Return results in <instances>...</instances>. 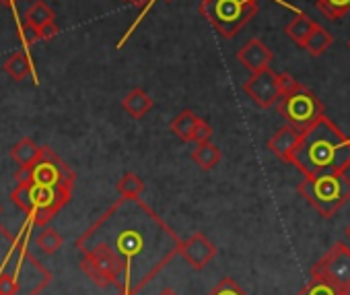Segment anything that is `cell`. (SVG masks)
<instances>
[{
    "label": "cell",
    "mask_w": 350,
    "mask_h": 295,
    "mask_svg": "<svg viewBox=\"0 0 350 295\" xmlns=\"http://www.w3.org/2000/svg\"><path fill=\"white\" fill-rule=\"evenodd\" d=\"M297 295H344V293H340L338 289H334L332 285H327V283H323V281L311 279Z\"/></svg>",
    "instance_id": "obj_25"
},
{
    "label": "cell",
    "mask_w": 350,
    "mask_h": 295,
    "mask_svg": "<svg viewBox=\"0 0 350 295\" xmlns=\"http://www.w3.org/2000/svg\"><path fill=\"white\" fill-rule=\"evenodd\" d=\"M44 146H38L31 138H21L17 144H13L11 149V157L19 164V166H36L42 157Z\"/></svg>",
    "instance_id": "obj_15"
},
{
    "label": "cell",
    "mask_w": 350,
    "mask_h": 295,
    "mask_svg": "<svg viewBox=\"0 0 350 295\" xmlns=\"http://www.w3.org/2000/svg\"><path fill=\"white\" fill-rule=\"evenodd\" d=\"M301 130H297L295 126H291V124H284L282 128H278L272 136H270V140H268V149H270V153L272 155H276L280 162H291V155H293V151L297 149V144H299V140H301Z\"/></svg>",
    "instance_id": "obj_12"
},
{
    "label": "cell",
    "mask_w": 350,
    "mask_h": 295,
    "mask_svg": "<svg viewBox=\"0 0 350 295\" xmlns=\"http://www.w3.org/2000/svg\"><path fill=\"white\" fill-rule=\"evenodd\" d=\"M272 58H274L272 50H270L260 38L250 40V42L243 44V48L237 52V60H239L241 66H243L247 73H252V75H256V73H260V70H266V68L270 66Z\"/></svg>",
    "instance_id": "obj_11"
},
{
    "label": "cell",
    "mask_w": 350,
    "mask_h": 295,
    "mask_svg": "<svg viewBox=\"0 0 350 295\" xmlns=\"http://www.w3.org/2000/svg\"><path fill=\"white\" fill-rule=\"evenodd\" d=\"M0 3H3L5 7H9V9H11V7L15 5V0H0Z\"/></svg>",
    "instance_id": "obj_32"
},
{
    "label": "cell",
    "mask_w": 350,
    "mask_h": 295,
    "mask_svg": "<svg viewBox=\"0 0 350 295\" xmlns=\"http://www.w3.org/2000/svg\"><path fill=\"white\" fill-rule=\"evenodd\" d=\"M213 138V128L206 120H200L198 128H196V134H194V142L200 144V142H208Z\"/></svg>",
    "instance_id": "obj_28"
},
{
    "label": "cell",
    "mask_w": 350,
    "mask_h": 295,
    "mask_svg": "<svg viewBox=\"0 0 350 295\" xmlns=\"http://www.w3.org/2000/svg\"><path fill=\"white\" fill-rule=\"evenodd\" d=\"M344 233H346V238H348V240H350V223H348V225H346V229H344Z\"/></svg>",
    "instance_id": "obj_33"
},
{
    "label": "cell",
    "mask_w": 350,
    "mask_h": 295,
    "mask_svg": "<svg viewBox=\"0 0 350 295\" xmlns=\"http://www.w3.org/2000/svg\"><path fill=\"white\" fill-rule=\"evenodd\" d=\"M11 201L21 211L31 215L36 211V190H33V184H17V188L11 192Z\"/></svg>",
    "instance_id": "obj_23"
},
{
    "label": "cell",
    "mask_w": 350,
    "mask_h": 295,
    "mask_svg": "<svg viewBox=\"0 0 350 295\" xmlns=\"http://www.w3.org/2000/svg\"><path fill=\"white\" fill-rule=\"evenodd\" d=\"M315 5L327 21H340L350 13V0H315Z\"/></svg>",
    "instance_id": "obj_21"
},
{
    "label": "cell",
    "mask_w": 350,
    "mask_h": 295,
    "mask_svg": "<svg viewBox=\"0 0 350 295\" xmlns=\"http://www.w3.org/2000/svg\"><path fill=\"white\" fill-rule=\"evenodd\" d=\"M247 3H256V0H247Z\"/></svg>",
    "instance_id": "obj_36"
},
{
    "label": "cell",
    "mask_w": 350,
    "mask_h": 295,
    "mask_svg": "<svg viewBox=\"0 0 350 295\" xmlns=\"http://www.w3.org/2000/svg\"><path fill=\"white\" fill-rule=\"evenodd\" d=\"M0 215H3V205H0Z\"/></svg>",
    "instance_id": "obj_34"
},
{
    "label": "cell",
    "mask_w": 350,
    "mask_h": 295,
    "mask_svg": "<svg viewBox=\"0 0 350 295\" xmlns=\"http://www.w3.org/2000/svg\"><path fill=\"white\" fill-rule=\"evenodd\" d=\"M21 38H23V42L27 44V46H31L33 42H40V34H38V29L33 27V25H29L27 21L23 23V27H21Z\"/></svg>",
    "instance_id": "obj_30"
},
{
    "label": "cell",
    "mask_w": 350,
    "mask_h": 295,
    "mask_svg": "<svg viewBox=\"0 0 350 295\" xmlns=\"http://www.w3.org/2000/svg\"><path fill=\"white\" fill-rule=\"evenodd\" d=\"M309 277L350 295V248L344 242L332 244V248L311 266Z\"/></svg>",
    "instance_id": "obj_6"
},
{
    "label": "cell",
    "mask_w": 350,
    "mask_h": 295,
    "mask_svg": "<svg viewBox=\"0 0 350 295\" xmlns=\"http://www.w3.org/2000/svg\"><path fill=\"white\" fill-rule=\"evenodd\" d=\"M243 91L262 110H268V107L276 105L280 101V97H282L280 83H278V73H274L270 66L266 70H260V73L252 75L243 83Z\"/></svg>",
    "instance_id": "obj_8"
},
{
    "label": "cell",
    "mask_w": 350,
    "mask_h": 295,
    "mask_svg": "<svg viewBox=\"0 0 350 295\" xmlns=\"http://www.w3.org/2000/svg\"><path fill=\"white\" fill-rule=\"evenodd\" d=\"M297 192L323 217L332 219L350 201V178L344 172L307 176Z\"/></svg>",
    "instance_id": "obj_3"
},
{
    "label": "cell",
    "mask_w": 350,
    "mask_h": 295,
    "mask_svg": "<svg viewBox=\"0 0 350 295\" xmlns=\"http://www.w3.org/2000/svg\"><path fill=\"white\" fill-rule=\"evenodd\" d=\"M221 157H223L221 149H219L217 144H213L211 140H208V142L196 144V149L192 151V162H194L200 170H204V172H211L213 168H217L219 162H221Z\"/></svg>",
    "instance_id": "obj_16"
},
{
    "label": "cell",
    "mask_w": 350,
    "mask_h": 295,
    "mask_svg": "<svg viewBox=\"0 0 350 295\" xmlns=\"http://www.w3.org/2000/svg\"><path fill=\"white\" fill-rule=\"evenodd\" d=\"M276 107H278V114L286 120V124L295 126L301 132L325 116V110L319 97L301 83H297L295 89L284 93L280 101L276 103Z\"/></svg>",
    "instance_id": "obj_5"
},
{
    "label": "cell",
    "mask_w": 350,
    "mask_h": 295,
    "mask_svg": "<svg viewBox=\"0 0 350 295\" xmlns=\"http://www.w3.org/2000/svg\"><path fill=\"white\" fill-rule=\"evenodd\" d=\"M33 184L38 186H60V188H72L75 186V174L72 170L50 149L44 146L40 162L33 166Z\"/></svg>",
    "instance_id": "obj_7"
},
{
    "label": "cell",
    "mask_w": 350,
    "mask_h": 295,
    "mask_svg": "<svg viewBox=\"0 0 350 295\" xmlns=\"http://www.w3.org/2000/svg\"><path fill=\"white\" fill-rule=\"evenodd\" d=\"M348 48H350V42H348Z\"/></svg>",
    "instance_id": "obj_38"
},
{
    "label": "cell",
    "mask_w": 350,
    "mask_h": 295,
    "mask_svg": "<svg viewBox=\"0 0 350 295\" xmlns=\"http://www.w3.org/2000/svg\"><path fill=\"white\" fill-rule=\"evenodd\" d=\"M200 120L202 118H198L192 110H184L169 122V130L184 142H194V134H196Z\"/></svg>",
    "instance_id": "obj_13"
},
{
    "label": "cell",
    "mask_w": 350,
    "mask_h": 295,
    "mask_svg": "<svg viewBox=\"0 0 350 295\" xmlns=\"http://www.w3.org/2000/svg\"><path fill=\"white\" fill-rule=\"evenodd\" d=\"M334 38L327 29H323L321 25L315 27V31L307 38V42L303 44V50H307L309 56L317 58V56H323L327 52V48L332 46Z\"/></svg>",
    "instance_id": "obj_18"
},
{
    "label": "cell",
    "mask_w": 350,
    "mask_h": 295,
    "mask_svg": "<svg viewBox=\"0 0 350 295\" xmlns=\"http://www.w3.org/2000/svg\"><path fill=\"white\" fill-rule=\"evenodd\" d=\"M319 23H315L311 17H307V15H297L286 27H284V34L297 44V46H301L303 48V44L307 42V38L315 31V27H317Z\"/></svg>",
    "instance_id": "obj_17"
},
{
    "label": "cell",
    "mask_w": 350,
    "mask_h": 295,
    "mask_svg": "<svg viewBox=\"0 0 350 295\" xmlns=\"http://www.w3.org/2000/svg\"><path fill=\"white\" fill-rule=\"evenodd\" d=\"M159 295H178V293H175L173 289H169V287H167V289H163V291H161Z\"/></svg>",
    "instance_id": "obj_31"
},
{
    "label": "cell",
    "mask_w": 350,
    "mask_h": 295,
    "mask_svg": "<svg viewBox=\"0 0 350 295\" xmlns=\"http://www.w3.org/2000/svg\"><path fill=\"white\" fill-rule=\"evenodd\" d=\"M217 246L200 231H196L194 235H190L184 244H182V250H180V256L194 268V270H202L206 268L213 258L217 256Z\"/></svg>",
    "instance_id": "obj_10"
},
{
    "label": "cell",
    "mask_w": 350,
    "mask_h": 295,
    "mask_svg": "<svg viewBox=\"0 0 350 295\" xmlns=\"http://www.w3.org/2000/svg\"><path fill=\"white\" fill-rule=\"evenodd\" d=\"M208 295H247V293L243 291V287H241L237 281L225 277L223 281H219V283L211 289Z\"/></svg>",
    "instance_id": "obj_26"
},
{
    "label": "cell",
    "mask_w": 350,
    "mask_h": 295,
    "mask_svg": "<svg viewBox=\"0 0 350 295\" xmlns=\"http://www.w3.org/2000/svg\"><path fill=\"white\" fill-rule=\"evenodd\" d=\"M122 107L126 110V114L134 120H140L144 118L150 110H152V99L150 95L140 89V87H134L132 91H128V95L122 99Z\"/></svg>",
    "instance_id": "obj_14"
},
{
    "label": "cell",
    "mask_w": 350,
    "mask_h": 295,
    "mask_svg": "<svg viewBox=\"0 0 350 295\" xmlns=\"http://www.w3.org/2000/svg\"><path fill=\"white\" fill-rule=\"evenodd\" d=\"M36 244H38V248L44 250L46 254H54V252H58V250L62 248L64 240H62V235H60L56 229L46 227V229H42V231L38 233Z\"/></svg>",
    "instance_id": "obj_24"
},
{
    "label": "cell",
    "mask_w": 350,
    "mask_h": 295,
    "mask_svg": "<svg viewBox=\"0 0 350 295\" xmlns=\"http://www.w3.org/2000/svg\"><path fill=\"white\" fill-rule=\"evenodd\" d=\"M36 190V211L31 213L36 225H48L54 215L70 201L72 188H60V186H38Z\"/></svg>",
    "instance_id": "obj_9"
},
{
    "label": "cell",
    "mask_w": 350,
    "mask_h": 295,
    "mask_svg": "<svg viewBox=\"0 0 350 295\" xmlns=\"http://www.w3.org/2000/svg\"><path fill=\"white\" fill-rule=\"evenodd\" d=\"M200 13L206 17V21L217 34H221L225 40H231L258 15V3H247V0H208V3H200Z\"/></svg>",
    "instance_id": "obj_4"
},
{
    "label": "cell",
    "mask_w": 350,
    "mask_h": 295,
    "mask_svg": "<svg viewBox=\"0 0 350 295\" xmlns=\"http://www.w3.org/2000/svg\"><path fill=\"white\" fill-rule=\"evenodd\" d=\"M17 289H19V283L11 270L0 272V295H17Z\"/></svg>",
    "instance_id": "obj_27"
},
{
    "label": "cell",
    "mask_w": 350,
    "mask_h": 295,
    "mask_svg": "<svg viewBox=\"0 0 350 295\" xmlns=\"http://www.w3.org/2000/svg\"><path fill=\"white\" fill-rule=\"evenodd\" d=\"M118 295H126V293H118Z\"/></svg>",
    "instance_id": "obj_37"
},
{
    "label": "cell",
    "mask_w": 350,
    "mask_h": 295,
    "mask_svg": "<svg viewBox=\"0 0 350 295\" xmlns=\"http://www.w3.org/2000/svg\"><path fill=\"white\" fill-rule=\"evenodd\" d=\"M288 164L305 178L327 172H346L350 168V138L327 116H323L303 130Z\"/></svg>",
    "instance_id": "obj_2"
},
{
    "label": "cell",
    "mask_w": 350,
    "mask_h": 295,
    "mask_svg": "<svg viewBox=\"0 0 350 295\" xmlns=\"http://www.w3.org/2000/svg\"><path fill=\"white\" fill-rule=\"evenodd\" d=\"M5 73L15 79V81H25L31 75V62L23 52H15L7 62H5Z\"/></svg>",
    "instance_id": "obj_19"
},
{
    "label": "cell",
    "mask_w": 350,
    "mask_h": 295,
    "mask_svg": "<svg viewBox=\"0 0 350 295\" xmlns=\"http://www.w3.org/2000/svg\"><path fill=\"white\" fill-rule=\"evenodd\" d=\"M200 3H208V0H200Z\"/></svg>",
    "instance_id": "obj_35"
},
{
    "label": "cell",
    "mask_w": 350,
    "mask_h": 295,
    "mask_svg": "<svg viewBox=\"0 0 350 295\" xmlns=\"http://www.w3.org/2000/svg\"><path fill=\"white\" fill-rule=\"evenodd\" d=\"M38 34H40V42H50V40H54L60 34V29H58L56 21H52V23L44 25L42 29H38Z\"/></svg>",
    "instance_id": "obj_29"
},
{
    "label": "cell",
    "mask_w": 350,
    "mask_h": 295,
    "mask_svg": "<svg viewBox=\"0 0 350 295\" xmlns=\"http://www.w3.org/2000/svg\"><path fill=\"white\" fill-rule=\"evenodd\" d=\"M54 19H56L54 11L44 3V0H36V3L31 5V9L27 11V15H25V21L29 25H33L36 29H42L44 25L52 23Z\"/></svg>",
    "instance_id": "obj_20"
},
{
    "label": "cell",
    "mask_w": 350,
    "mask_h": 295,
    "mask_svg": "<svg viewBox=\"0 0 350 295\" xmlns=\"http://www.w3.org/2000/svg\"><path fill=\"white\" fill-rule=\"evenodd\" d=\"M116 190H118V194L124 196V198H140V194H142V190H144V182H142L140 176L128 172V174H124L122 180L116 184Z\"/></svg>",
    "instance_id": "obj_22"
},
{
    "label": "cell",
    "mask_w": 350,
    "mask_h": 295,
    "mask_svg": "<svg viewBox=\"0 0 350 295\" xmlns=\"http://www.w3.org/2000/svg\"><path fill=\"white\" fill-rule=\"evenodd\" d=\"M182 240L140 198H120L81 238L83 270L101 287L136 295L175 256Z\"/></svg>",
    "instance_id": "obj_1"
}]
</instances>
